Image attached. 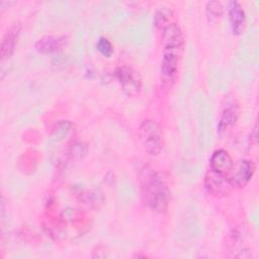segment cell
<instances>
[{"label": "cell", "instance_id": "7c38bea8", "mask_svg": "<svg viewBox=\"0 0 259 259\" xmlns=\"http://www.w3.org/2000/svg\"><path fill=\"white\" fill-rule=\"evenodd\" d=\"M178 53L163 51L162 61H161V73L164 77L172 79L178 69Z\"/></svg>", "mask_w": 259, "mask_h": 259}, {"label": "cell", "instance_id": "8fae6325", "mask_svg": "<svg viewBox=\"0 0 259 259\" xmlns=\"http://www.w3.org/2000/svg\"><path fill=\"white\" fill-rule=\"evenodd\" d=\"M228 12L233 32L240 33L245 21V11L242 5L237 1H230L228 3Z\"/></svg>", "mask_w": 259, "mask_h": 259}, {"label": "cell", "instance_id": "e0dca14e", "mask_svg": "<svg viewBox=\"0 0 259 259\" xmlns=\"http://www.w3.org/2000/svg\"><path fill=\"white\" fill-rule=\"evenodd\" d=\"M86 153V148L85 146H83L82 144H75L73 147H72V156L75 157V158H78L80 159L83 155H85Z\"/></svg>", "mask_w": 259, "mask_h": 259}, {"label": "cell", "instance_id": "5b68a950", "mask_svg": "<svg viewBox=\"0 0 259 259\" xmlns=\"http://www.w3.org/2000/svg\"><path fill=\"white\" fill-rule=\"evenodd\" d=\"M162 45L163 51L179 54V51L183 46V34L181 28L177 24L170 23L162 29Z\"/></svg>", "mask_w": 259, "mask_h": 259}, {"label": "cell", "instance_id": "4fadbf2b", "mask_svg": "<svg viewBox=\"0 0 259 259\" xmlns=\"http://www.w3.org/2000/svg\"><path fill=\"white\" fill-rule=\"evenodd\" d=\"M172 10H170L167 7H161L159 10L156 11V14L154 16V24L156 27L163 29L167 25H169L172 18Z\"/></svg>", "mask_w": 259, "mask_h": 259}, {"label": "cell", "instance_id": "277c9868", "mask_svg": "<svg viewBox=\"0 0 259 259\" xmlns=\"http://www.w3.org/2000/svg\"><path fill=\"white\" fill-rule=\"evenodd\" d=\"M114 74L119 84L122 86L123 90L127 94L133 95L139 92L142 86V79L136 71H134L128 67L123 66V67L117 68Z\"/></svg>", "mask_w": 259, "mask_h": 259}, {"label": "cell", "instance_id": "5bb4252c", "mask_svg": "<svg viewBox=\"0 0 259 259\" xmlns=\"http://www.w3.org/2000/svg\"><path fill=\"white\" fill-rule=\"evenodd\" d=\"M205 11H206L207 18L212 20V19L220 17L223 14L224 7H223L222 3L219 1H210V2H207Z\"/></svg>", "mask_w": 259, "mask_h": 259}, {"label": "cell", "instance_id": "7a4b0ae2", "mask_svg": "<svg viewBox=\"0 0 259 259\" xmlns=\"http://www.w3.org/2000/svg\"><path fill=\"white\" fill-rule=\"evenodd\" d=\"M139 137L145 151L157 156L163 149V133L160 125L153 119H145L139 127Z\"/></svg>", "mask_w": 259, "mask_h": 259}, {"label": "cell", "instance_id": "6da1fadb", "mask_svg": "<svg viewBox=\"0 0 259 259\" xmlns=\"http://www.w3.org/2000/svg\"><path fill=\"white\" fill-rule=\"evenodd\" d=\"M140 185L145 204L153 211L163 213L167 210L170 192L160 174L150 166L140 172Z\"/></svg>", "mask_w": 259, "mask_h": 259}, {"label": "cell", "instance_id": "2e32d148", "mask_svg": "<svg viewBox=\"0 0 259 259\" xmlns=\"http://www.w3.org/2000/svg\"><path fill=\"white\" fill-rule=\"evenodd\" d=\"M72 123L69 121H61L58 123V125L55 128V136L58 137V139H64L69 135L72 128Z\"/></svg>", "mask_w": 259, "mask_h": 259}, {"label": "cell", "instance_id": "3957f363", "mask_svg": "<svg viewBox=\"0 0 259 259\" xmlns=\"http://www.w3.org/2000/svg\"><path fill=\"white\" fill-rule=\"evenodd\" d=\"M204 185L209 193L215 196H225L233 188L228 175H224L209 169L204 176Z\"/></svg>", "mask_w": 259, "mask_h": 259}, {"label": "cell", "instance_id": "30bf717a", "mask_svg": "<svg viewBox=\"0 0 259 259\" xmlns=\"http://www.w3.org/2000/svg\"><path fill=\"white\" fill-rule=\"evenodd\" d=\"M240 115V109L238 104L235 101H229L224 106L222 111V115L218 124V131L220 133L225 132L230 126L234 125Z\"/></svg>", "mask_w": 259, "mask_h": 259}, {"label": "cell", "instance_id": "9a60e30c", "mask_svg": "<svg viewBox=\"0 0 259 259\" xmlns=\"http://www.w3.org/2000/svg\"><path fill=\"white\" fill-rule=\"evenodd\" d=\"M96 47H97V50L99 51V53H100L102 56H104V57H106V58L111 57V55H112V53H113V48H112L111 42H110L106 37L101 36V37L98 39Z\"/></svg>", "mask_w": 259, "mask_h": 259}, {"label": "cell", "instance_id": "9c48e42d", "mask_svg": "<svg viewBox=\"0 0 259 259\" xmlns=\"http://www.w3.org/2000/svg\"><path fill=\"white\" fill-rule=\"evenodd\" d=\"M20 30H21V25L19 23H14L5 32V34L2 38L1 47H0V56H1L2 61L10 58L12 56V54L15 50V46L17 44V39H18Z\"/></svg>", "mask_w": 259, "mask_h": 259}, {"label": "cell", "instance_id": "ba28073f", "mask_svg": "<svg viewBox=\"0 0 259 259\" xmlns=\"http://www.w3.org/2000/svg\"><path fill=\"white\" fill-rule=\"evenodd\" d=\"M210 169L214 172L228 175L234 169V161L226 150H217L209 159Z\"/></svg>", "mask_w": 259, "mask_h": 259}, {"label": "cell", "instance_id": "8992f818", "mask_svg": "<svg viewBox=\"0 0 259 259\" xmlns=\"http://www.w3.org/2000/svg\"><path fill=\"white\" fill-rule=\"evenodd\" d=\"M255 172V164L253 161L242 160L235 172L229 176L230 181L233 187H244L251 180L253 174Z\"/></svg>", "mask_w": 259, "mask_h": 259}, {"label": "cell", "instance_id": "52a82bcc", "mask_svg": "<svg viewBox=\"0 0 259 259\" xmlns=\"http://www.w3.org/2000/svg\"><path fill=\"white\" fill-rule=\"evenodd\" d=\"M67 44V37L63 35H45L35 42V50L44 55L58 53Z\"/></svg>", "mask_w": 259, "mask_h": 259}]
</instances>
